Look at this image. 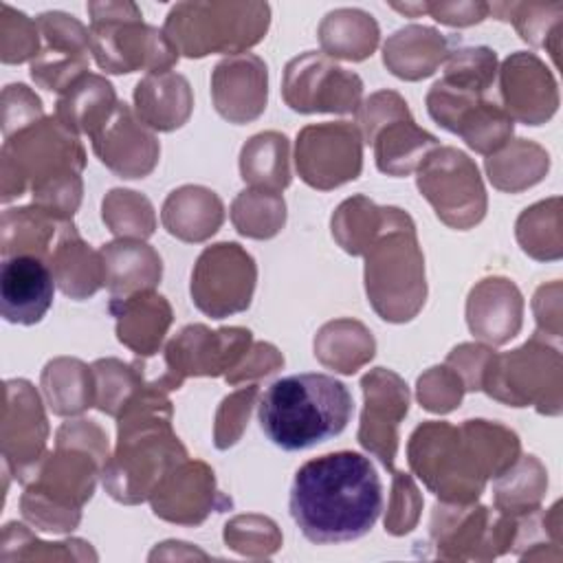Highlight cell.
<instances>
[{"label": "cell", "mask_w": 563, "mask_h": 563, "mask_svg": "<svg viewBox=\"0 0 563 563\" xmlns=\"http://www.w3.org/2000/svg\"><path fill=\"white\" fill-rule=\"evenodd\" d=\"M288 508L308 541H354L374 528L383 510V484L363 453H325L297 468Z\"/></svg>", "instance_id": "6da1fadb"}, {"label": "cell", "mask_w": 563, "mask_h": 563, "mask_svg": "<svg viewBox=\"0 0 563 563\" xmlns=\"http://www.w3.org/2000/svg\"><path fill=\"white\" fill-rule=\"evenodd\" d=\"M409 466L422 484L446 504H475L486 482L510 464L508 433L488 420L422 422L407 444Z\"/></svg>", "instance_id": "7a4b0ae2"}, {"label": "cell", "mask_w": 563, "mask_h": 563, "mask_svg": "<svg viewBox=\"0 0 563 563\" xmlns=\"http://www.w3.org/2000/svg\"><path fill=\"white\" fill-rule=\"evenodd\" d=\"M106 460L108 438L101 427L92 420L64 422L55 435V451L46 453L22 484V517L44 532L75 530Z\"/></svg>", "instance_id": "3957f363"}, {"label": "cell", "mask_w": 563, "mask_h": 563, "mask_svg": "<svg viewBox=\"0 0 563 563\" xmlns=\"http://www.w3.org/2000/svg\"><path fill=\"white\" fill-rule=\"evenodd\" d=\"M117 420V449L106 460L101 479L112 499L141 504L187 460V451L172 431V402L152 385L136 391Z\"/></svg>", "instance_id": "277c9868"}, {"label": "cell", "mask_w": 563, "mask_h": 563, "mask_svg": "<svg viewBox=\"0 0 563 563\" xmlns=\"http://www.w3.org/2000/svg\"><path fill=\"white\" fill-rule=\"evenodd\" d=\"M354 411L347 387L328 374L275 380L257 405L264 435L284 451H301L339 435Z\"/></svg>", "instance_id": "5b68a950"}, {"label": "cell", "mask_w": 563, "mask_h": 563, "mask_svg": "<svg viewBox=\"0 0 563 563\" xmlns=\"http://www.w3.org/2000/svg\"><path fill=\"white\" fill-rule=\"evenodd\" d=\"M365 290L376 314L391 323L411 321L427 299L424 257L407 211L383 207V224L363 253Z\"/></svg>", "instance_id": "8992f818"}, {"label": "cell", "mask_w": 563, "mask_h": 563, "mask_svg": "<svg viewBox=\"0 0 563 563\" xmlns=\"http://www.w3.org/2000/svg\"><path fill=\"white\" fill-rule=\"evenodd\" d=\"M268 24L266 2H178L169 9L163 33L187 57L238 55L255 46Z\"/></svg>", "instance_id": "52a82bcc"}, {"label": "cell", "mask_w": 563, "mask_h": 563, "mask_svg": "<svg viewBox=\"0 0 563 563\" xmlns=\"http://www.w3.org/2000/svg\"><path fill=\"white\" fill-rule=\"evenodd\" d=\"M90 53L106 73H163L178 62L169 37L141 20L132 2H90Z\"/></svg>", "instance_id": "ba28073f"}, {"label": "cell", "mask_w": 563, "mask_h": 563, "mask_svg": "<svg viewBox=\"0 0 563 563\" xmlns=\"http://www.w3.org/2000/svg\"><path fill=\"white\" fill-rule=\"evenodd\" d=\"M2 202L20 198L48 180L81 174L86 152L77 134L64 128L55 117H44L2 143Z\"/></svg>", "instance_id": "9c48e42d"}, {"label": "cell", "mask_w": 563, "mask_h": 563, "mask_svg": "<svg viewBox=\"0 0 563 563\" xmlns=\"http://www.w3.org/2000/svg\"><path fill=\"white\" fill-rule=\"evenodd\" d=\"M482 391L510 407L537 405L539 413L561 411V354L534 334L521 347L493 354Z\"/></svg>", "instance_id": "30bf717a"}, {"label": "cell", "mask_w": 563, "mask_h": 563, "mask_svg": "<svg viewBox=\"0 0 563 563\" xmlns=\"http://www.w3.org/2000/svg\"><path fill=\"white\" fill-rule=\"evenodd\" d=\"M356 128L363 143L374 147L376 167L387 176H409L420 167L438 139L416 125L407 101L394 90L369 95L356 110Z\"/></svg>", "instance_id": "8fae6325"}, {"label": "cell", "mask_w": 563, "mask_h": 563, "mask_svg": "<svg viewBox=\"0 0 563 563\" xmlns=\"http://www.w3.org/2000/svg\"><path fill=\"white\" fill-rule=\"evenodd\" d=\"M416 185L451 229H471L486 216V189L477 165L457 147L438 145L416 169Z\"/></svg>", "instance_id": "7c38bea8"}, {"label": "cell", "mask_w": 563, "mask_h": 563, "mask_svg": "<svg viewBox=\"0 0 563 563\" xmlns=\"http://www.w3.org/2000/svg\"><path fill=\"white\" fill-rule=\"evenodd\" d=\"M253 345L251 330L220 328L209 330L202 323L183 328L163 352V372L150 380L161 391H172L187 376H227Z\"/></svg>", "instance_id": "4fadbf2b"}, {"label": "cell", "mask_w": 563, "mask_h": 563, "mask_svg": "<svg viewBox=\"0 0 563 563\" xmlns=\"http://www.w3.org/2000/svg\"><path fill=\"white\" fill-rule=\"evenodd\" d=\"M517 517L490 512L475 504H435L429 541L440 559H495L506 552L517 534Z\"/></svg>", "instance_id": "5bb4252c"}, {"label": "cell", "mask_w": 563, "mask_h": 563, "mask_svg": "<svg viewBox=\"0 0 563 563\" xmlns=\"http://www.w3.org/2000/svg\"><path fill=\"white\" fill-rule=\"evenodd\" d=\"M429 117L444 130L457 134L477 154L499 152L512 136V119L488 97L438 79L427 92Z\"/></svg>", "instance_id": "9a60e30c"}, {"label": "cell", "mask_w": 563, "mask_h": 563, "mask_svg": "<svg viewBox=\"0 0 563 563\" xmlns=\"http://www.w3.org/2000/svg\"><path fill=\"white\" fill-rule=\"evenodd\" d=\"M282 95L295 112L356 114L363 103V81L356 73L332 62V57L308 51L286 64Z\"/></svg>", "instance_id": "2e32d148"}, {"label": "cell", "mask_w": 563, "mask_h": 563, "mask_svg": "<svg viewBox=\"0 0 563 563\" xmlns=\"http://www.w3.org/2000/svg\"><path fill=\"white\" fill-rule=\"evenodd\" d=\"M257 282L255 260L235 242L207 246L191 273V301L213 319L242 312L251 306Z\"/></svg>", "instance_id": "e0dca14e"}, {"label": "cell", "mask_w": 563, "mask_h": 563, "mask_svg": "<svg viewBox=\"0 0 563 563\" xmlns=\"http://www.w3.org/2000/svg\"><path fill=\"white\" fill-rule=\"evenodd\" d=\"M295 165L299 178L321 191L356 180L363 169V136L356 123L306 125L297 134Z\"/></svg>", "instance_id": "ac0fdd59"}, {"label": "cell", "mask_w": 563, "mask_h": 563, "mask_svg": "<svg viewBox=\"0 0 563 563\" xmlns=\"http://www.w3.org/2000/svg\"><path fill=\"white\" fill-rule=\"evenodd\" d=\"M48 422L35 387L24 378L4 383L2 462L24 484L46 455Z\"/></svg>", "instance_id": "d6986e66"}, {"label": "cell", "mask_w": 563, "mask_h": 563, "mask_svg": "<svg viewBox=\"0 0 563 563\" xmlns=\"http://www.w3.org/2000/svg\"><path fill=\"white\" fill-rule=\"evenodd\" d=\"M363 413L358 427V442L365 451L376 455L385 468L394 471L398 451V424L409 409V389L405 380L385 367H376L361 378Z\"/></svg>", "instance_id": "ffe728a7"}, {"label": "cell", "mask_w": 563, "mask_h": 563, "mask_svg": "<svg viewBox=\"0 0 563 563\" xmlns=\"http://www.w3.org/2000/svg\"><path fill=\"white\" fill-rule=\"evenodd\" d=\"M156 517L180 523L198 526L209 512L231 508V499L216 486L213 471L200 460H183L176 464L150 495Z\"/></svg>", "instance_id": "44dd1931"}, {"label": "cell", "mask_w": 563, "mask_h": 563, "mask_svg": "<svg viewBox=\"0 0 563 563\" xmlns=\"http://www.w3.org/2000/svg\"><path fill=\"white\" fill-rule=\"evenodd\" d=\"M90 141L97 158L121 178H143L158 163L161 145L154 132L121 101Z\"/></svg>", "instance_id": "7402d4cb"}, {"label": "cell", "mask_w": 563, "mask_h": 563, "mask_svg": "<svg viewBox=\"0 0 563 563\" xmlns=\"http://www.w3.org/2000/svg\"><path fill=\"white\" fill-rule=\"evenodd\" d=\"M499 95L504 110L526 125L545 123L559 106V90L548 66L534 55L517 51L499 68Z\"/></svg>", "instance_id": "603a6c76"}, {"label": "cell", "mask_w": 563, "mask_h": 563, "mask_svg": "<svg viewBox=\"0 0 563 563\" xmlns=\"http://www.w3.org/2000/svg\"><path fill=\"white\" fill-rule=\"evenodd\" d=\"M211 99L229 123L255 121L266 110L268 70L253 53L229 55L211 73Z\"/></svg>", "instance_id": "cb8c5ba5"}, {"label": "cell", "mask_w": 563, "mask_h": 563, "mask_svg": "<svg viewBox=\"0 0 563 563\" xmlns=\"http://www.w3.org/2000/svg\"><path fill=\"white\" fill-rule=\"evenodd\" d=\"M55 277L46 260L35 255L4 257L0 266V310L4 321L33 325L53 303Z\"/></svg>", "instance_id": "d4e9b609"}, {"label": "cell", "mask_w": 563, "mask_h": 563, "mask_svg": "<svg viewBox=\"0 0 563 563\" xmlns=\"http://www.w3.org/2000/svg\"><path fill=\"white\" fill-rule=\"evenodd\" d=\"M523 299L519 288L506 277H486L473 286L466 299V321L471 332L488 345H504L521 328Z\"/></svg>", "instance_id": "484cf974"}, {"label": "cell", "mask_w": 563, "mask_h": 563, "mask_svg": "<svg viewBox=\"0 0 563 563\" xmlns=\"http://www.w3.org/2000/svg\"><path fill=\"white\" fill-rule=\"evenodd\" d=\"M110 314L117 319V339L141 358L154 356L172 325L167 299L154 290H141L125 299H110Z\"/></svg>", "instance_id": "4316f807"}, {"label": "cell", "mask_w": 563, "mask_h": 563, "mask_svg": "<svg viewBox=\"0 0 563 563\" xmlns=\"http://www.w3.org/2000/svg\"><path fill=\"white\" fill-rule=\"evenodd\" d=\"M46 262L53 271L55 284L70 299H88L101 286H106L101 253L81 240L73 220L62 227Z\"/></svg>", "instance_id": "83f0119b"}, {"label": "cell", "mask_w": 563, "mask_h": 563, "mask_svg": "<svg viewBox=\"0 0 563 563\" xmlns=\"http://www.w3.org/2000/svg\"><path fill=\"white\" fill-rule=\"evenodd\" d=\"M453 40L424 24H407L394 31L383 46V62L391 75L418 81L446 62Z\"/></svg>", "instance_id": "f1b7e54d"}, {"label": "cell", "mask_w": 563, "mask_h": 563, "mask_svg": "<svg viewBox=\"0 0 563 563\" xmlns=\"http://www.w3.org/2000/svg\"><path fill=\"white\" fill-rule=\"evenodd\" d=\"M134 112L150 128L172 132L180 128L194 108L189 81L174 73H147L134 88Z\"/></svg>", "instance_id": "f546056e"}, {"label": "cell", "mask_w": 563, "mask_h": 563, "mask_svg": "<svg viewBox=\"0 0 563 563\" xmlns=\"http://www.w3.org/2000/svg\"><path fill=\"white\" fill-rule=\"evenodd\" d=\"M99 253L103 260L110 299H125L141 290H154L161 282V257L143 240L119 238L117 242L106 244Z\"/></svg>", "instance_id": "4dcf8cb0"}, {"label": "cell", "mask_w": 563, "mask_h": 563, "mask_svg": "<svg viewBox=\"0 0 563 563\" xmlns=\"http://www.w3.org/2000/svg\"><path fill=\"white\" fill-rule=\"evenodd\" d=\"M224 220L220 196L200 185L174 189L161 209V222L169 235L183 242H205Z\"/></svg>", "instance_id": "1f68e13d"}, {"label": "cell", "mask_w": 563, "mask_h": 563, "mask_svg": "<svg viewBox=\"0 0 563 563\" xmlns=\"http://www.w3.org/2000/svg\"><path fill=\"white\" fill-rule=\"evenodd\" d=\"M119 106L112 84L95 73L73 81L55 103V119L73 134L95 136Z\"/></svg>", "instance_id": "d6a6232c"}, {"label": "cell", "mask_w": 563, "mask_h": 563, "mask_svg": "<svg viewBox=\"0 0 563 563\" xmlns=\"http://www.w3.org/2000/svg\"><path fill=\"white\" fill-rule=\"evenodd\" d=\"M378 24L361 9H334L319 24L321 53L334 59L361 62L378 46Z\"/></svg>", "instance_id": "836d02e7"}, {"label": "cell", "mask_w": 563, "mask_h": 563, "mask_svg": "<svg viewBox=\"0 0 563 563\" xmlns=\"http://www.w3.org/2000/svg\"><path fill=\"white\" fill-rule=\"evenodd\" d=\"M64 224H66L64 220H57L55 216H51L48 211L35 205L7 209L0 220L2 257L35 255V257L48 260L53 240L59 238V231Z\"/></svg>", "instance_id": "e575fe53"}, {"label": "cell", "mask_w": 563, "mask_h": 563, "mask_svg": "<svg viewBox=\"0 0 563 563\" xmlns=\"http://www.w3.org/2000/svg\"><path fill=\"white\" fill-rule=\"evenodd\" d=\"M290 145L282 132H260L240 152V174L251 189L279 194L290 185Z\"/></svg>", "instance_id": "d590c367"}, {"label": "cell", "mask_w": 563, "mask_h": 563, "mask_svg": "<svg viewBox=\"0 0 563 563\" xmlns=\"http://www.w3.org/2000/svg\"><path fill=\"white\" fill-rule=\"evenodd\" d=\"M376 350L372 332L354 319H336L325 323L314 336V356L330 369L354 374Z\"/></svg>", "instance_id": "8d00e7d4"}, {"label": "cell", "mask_w": 563, "mask_h": 563, "mask_svg": "<svg viewBox=\"0 0 563 563\" xmlns=\"http://www.w3.org/2000/svg\"><path fill=\"white\" fill-rule=\"evenodd\" d=\"M42 389L53 413L77 416L95 405L92 367L66 356L48 361L42 372Z\"/></svg>", "instance_id": "74e56055"}, {"label": "cell", "mask_w": 563, "mask_h": 563, "mask_svg": "<svg viewBox=\"0 0 563 563\" xmlns=\"http://www.w3.org/2000/svg\"><path fill=\"white\" fill-rule=\"evenodd\" d=\"M550 167L548 152L526 139L508 141L499 152L486 156L488 180L501 191H521L539 183Z\"/></svg>", "instance_id": "f35d334b"}, {"label": "cell", "mask_w": 563, "mask_h": 563, "mask_svg": "<svg viewBox=\"0 0 563 563\" xmlns=\"http://www.w3.org/2000/svg\"><path fill=\"white\" fill-rule=\"evenodd\" d=\"M548 488L545 468L534 455H519L517 462L495 479V510L510 517H526L539 510Z\"/></svg>", "instance_id": "ab89813d"}, {"label": "cell", "mask_w": 563, "mask_h": 563, "mask_svg": "<svg viewBox=\"0 0 563 563\" xmlns=\"http://www.w3.org/2000/svg\"><path fill=\"white\" fill-rule=\"evenodd\" d=\"M90 367L95 374V407L114 418L136 391L150 385L143 361L128 365L119 358H99Z\"/></svg>", "instance_id": "60d3db41"}, {"label": "cell", "mask_w": 563, "mask_h": 563, "mask_svg": "<svg viewBox=\"0 0 563 563\" xmlns=\"http://www.w3.org/2000/svg\"><path fill=\"white\" fill-rule=\"evenodd\" d=\"M488 13H493L497 20L512 22L519 31L521 40H526L532 46H543L552 55L550 37L559 44L561 33V2H495L488 4ZM554 57V55H552Z\"/></svg>", "instance_id": "b9f144b4"}, {"label": "cell", "mask_w": 563, "mask_h": 563, "mask_svg": "<svg viewBox=\"0 0 563 563\" xmlns=\"http://www.w3.org/2000/svg\"><path fill=\"white\" fill-rule=\"evenodd\" d=\"M233 227L255 240L277 235L286 222V202L279 194L262 189H244L231 205Z\"/></svg>", "instance_id": "7bdbcfd3"}, {"label": "cell", "mask_w": 563, "mask_h": 563, "mask_svg": "<svg viewBox=\"0 0 563 563\" xmlns=\"http://www.w3.org/2000/svg\"><path fill=\"white\" fill-rule=\"evenodd\" d=\"M383 224V207L365 196L343 200L332 216V235L350 255H363Z\"/></svg>", "instance_id": "ee69618b"}, {"label": "cell", "mask_w": 563, "mask_h": 563, "mask_svg": "<svg viewBox=\"0 0 563 563\" xmlns=\"http://www.w3.org/2000/svg\"><path fill=\"white\" fill-rule=\"evenodd\" d=\"M561 200L550 198L526 209L517 220V240L534 260L561 257Z\"/></svg>", "instance_id": "f6af8a7d"}, {"label": "cell", "mask_w": 563, "mask_h": 563, "mask_svg": "<svg viewBox=\"0 0 563 563\" xmlns=\"http://www.w3.org/2000/svg\"><path fill=\"white\" fill-rule=\"evenodd\" d=\"M101 216L117 238L145 240L156 229L152 202L132 189H112L103 198Z\"/></svg>", "instance_id": "bcb514c9"}, {"label": "cell", "mask_w": 563, "mask_h": 563, "mask_svg": "<svg viewBox=\"0 0 563 563\" xmlns=\"http://www.w3.org/2000/svg\"><path fill=\"white\" fill-rule=\"evenodd\" d=\"M0 561L15 559H97V554L88 548L90 543L81 539H68L59 543L40 541L26 526L11 521L2 528L0 539Z\"/></svg>", "instance_id": "7dc6e473"}, {"label": "cell", "mask_w": 563, "mask_h": 563, "mask_svg": "<svg viewBox=\"0 0 563 563\" xmlns=\"http://www.w3.org/2000/svg\"><path fill=\"white\" fill-rule=\"evenodd\" d=\"M497 77V55L488 46H455L444 62L442 79L475 92H488Z\"/></svg>", "instance_id": "c3c4849f"}, {"label": "cell", "mask_w": 563, "mask_h": 563, "mask_svg": "<svg viewBox=\"0 0 563 563\" xmlns=\"http://www.w3.org/2000/svg\"><path fill=\"white\" fill-rule=\"evenodd\" d=\"M88 73V53L44 46L31 62V77L40 88L62 95L73 81Z\"/></svg>", "instance_id": "681fc988"}, {"label": "cell", "mask_w": 563, "mask_h": 563, "mask_svg": "<svg viewBox=\"0 0 563 563\" xmlns=\"http://www.w3.org/2000/svg\"><path fill=\"white\" fill-rule=\"evenodd\" d=\"M224 541L246 556H268L282 545V534L268 517L240 515L224 526Z\"/></svg>", "instance_id": "f907efd6"}, {"label": "cell", "mask_w": 563, "mask_h": 563, "mask_svg": "<svg viewBox=\"0 0 563 563\" xmlns=\"http://www.w3.org/2000/svg\"><path fill=\"white\" fill-rule=\"evenodd\" d=\"M40 29L37 22L22 11L2 4L0 15V59L4 64H22L40 55Z\"/></svg>", "instance_id": "816d5d0a"}, {"label": "cell", "mask_w": 563, "mask_h": 563, "mask_svg": "<svg viewBox=\"0 0 563 563\" xmlns=\"http://www.w3.org/2000/svg\"><path fill=\"white\" fill-rule=\"evenodd\" d=\"M464 391L462 378L449 365L431 367L418 378V400L433 413L453 411L462 402Z\"/></svg>", "instance_id": "f5cc1de1"}, {"label": "cell", "mask_w": 563, "mask_h": 563, "mask_svg": "<svg viewBox=\"0 0 563 563\" xmlns=\"http://www.w3.org/2000/svg\"><path fill=\"white\" fill-rule=\"evenodd\" d=\"M257 394H260L257 385H249L222 400L216 413V429H213V442L218 449H229L240 440Z\"/></svg>", "instance_id": "db71d44e"}, {"label": "cell", "mask_w": 563, "mask_h": 563, "mask_svg": "<svg viewBox=\"0 0 563 563\" xmlns=\"http://www.w3.org/2000/svg\"><path fill=\"white\" fill-rule=\"evenodd\" d=\"M420 508H422V497H420L411 475L394 471L391 501H389V512L385 519V530L391 534L409 532L418 521Z\"/></svg>", "instance_id": "11a10c76"}, {"label": "cell", "mask_w": 563, "mask_h": 563, "mask_svg": "<svg viewBox=\"0 0 563 563\" xmlns=\"http://www.w3.org/2000/svg\"><path fill=\"white\" fill-rule=\"evenodd\" d=\"M44 119L40 97L24 84H9L2 90V134L4 139L13 132Z\"/></svg>", "instance_id": "9f6ffc18"}, {"label": "cell", "mask_w": 563, "mask_h": 563, "mask_svg": "<svg viewBox=\"0 0 563 563\" xmlns=\"http://www.w3.org/2000/svg\"><path fill=\"white\" fill-rule=\"evenodd\" d=\"M493 354L495 352L486 345L462 343V345L451 350L444 365H449L462 378L466 391H479L482 380H484V372H486Z\"/></svg>", "instance_id": "6f0895ef"}, {"label": "cell", "mask_w": 563, "mask_h": 563, "mask_svg": "<svg viewBox=\"0 0 563 563\" xmlns=\"http://www.w3.org/2000/svg\"><path fill=\"white\" fill-rule=\"evenodd\" d=\"M282 365H284V356L279 354V350L271 343L260 341L249 347V352L242 356V361L224 378H227V383L238 385L242 380L268 376V374L277 372Z\"/></svg>", "instance_id": "680465c9"}, {"label": "cell", "mask_w": 563, "mask_h": 563, "mask_svg": "<svg viewBox=\"0 0 563 563\" xmlns=\"http://www.w3.org/2000/svg\"><path fill=\"white\" fill-rule=\"evenodd\" d=\"M427 13L449 26H471L488 15L486 2H427Z\"/></svg>", "instance_id": "91938a15"}, {"label": "cell", "mask_w": 563, "mask_h": 563, "mask_svg": "<svg viewBox=\"0 0 563 563\" xmlns=\"http://www.w3.org/2000/svg\"><path fill=\"white\" fill-rule=\"evenodd\" d=\"M559 290L561 284L554 282L550 286H541L534 295V314H537V323L541 330L552 332L554 336H559L561 332V308H559Z\"/></svg>", "instance_id": "94428289"}, {"label": "cell", "mask_w": 563, "mask_h": 563, "mask_svg": "<svg viewBox=\"0 0 563 563\" xmlns=\"http://www.w3.org/2000/svg\"><path fill=\"white\" fill-rule=\"evenodd\" d=\"M391 9L411 15V18H420L422 13H427V2H405V4H391Z\"/></svg>", "instance_id": "6125c7cd"}]
</instances>
